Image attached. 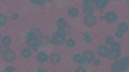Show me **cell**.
<instances>
[{"instance_id": "cell-8", "label": "cell", "mask_w": 129, "mask_h": 72, "mask_svg": "<svg viewBox=\"0 0 129 72\" xmlns=\"http://www.w3.org/2000/svg\"><path fill=\"white\" fill-rule=\"evenodd\" d=\"M83 58L84 59V61L87 63H91L94 60V53L91 51H86L84 53Z\"/></svg>"}, {"instance_id": "cell-31", "label": "cell", "mask_w": 129, "mask_h": 72, "mask_svg": "<svg viewBox=\"0 0 129 72\" xmlns=\"http://www.w3.org/2000/svg\"><path fill=\"white\" fill-rule=\"evenodd\" d=\"M18 14H14L12 16V18L13 20H16V19H18Z\"/></svg>"}, {"instance_id": "cell-9", "label": "cell", "mask_w": 129, "mask_h": 72, "mask_svg": "<svg viewBox=\"0 0 129 72\" xmlns=\"http://www.w3.org/2000/svg\"><path fill=\"white\" fill-rule=\"evenodd\" d=\"M105 20L107 22L110 23H114L117 20V15L114 12H109L107 13L105 15Z\"/></svg>"}, {"instance_id": "cell-32", "label": "cell", "mask_w": 129, "mask_h": 72, "mask_svg": "<svg viewBox=\"0 0 129 72\" xmlns=\"http://www.w3.org/2000/svg\"><path fill=\"white\" fill-rule=\"evenodd\" d=\"M94 65H97V66H98V65H100V61H99V59H96V60H94Z\"/></svg>"}, {"instance_id": "cell-27", "label": "cell", "mask_w": 129, "mask_h": 72, "mask_svg": "<svg viewBox=\"0 0 129 72\" xmlns=\"http://www.w3.org/2000/svg\"><path fill=\"white\" fill-rule=\"evenodd\" d=\"M116 36L117 38H122L124 36V32H122V31H121V30H118V31H116Z\"/></svg>"}, {"instance_id": "cell-2", "label": "cell", "mask_w": 129, "mask_h": 72, "mask_svg": "<svg viewBox=\"0 0 129 72\" xmlns=\"http://www.w3.org/2000/svg\"><path fill=\"white\" fill-rule=\"evenodd\" d=\"M129 68V67L125 65L122 60L120 59L118 61L115 62L114 63H113L112 65V72H123L124 70H127Z\"/></svg>"}, {"instance_id": "cell-11", "label": "cell", "mask_w": 129, "mask_h": 72, "mask_svg": "<svg viewBox=\"0 0 129 72\" xmlns=\"http://www.w3.org/2000/svg\"><path fill=\"white\" fill-rule=\"evenodd\" d=\"M57 33H58L60 35H62L64 37H66L67 36H68L71 33V29H70L69 27H68L67 26L65 27L59 28Z\"/></svg>"}, {"instance_id": "cell-25", "label": "cell", "mask_w": 129, "mask_h": 72, "mask_svg": "<svg viewBox=\"0 0 129 72\" xmlns=\"http://www.w3.org/2000/svg\"><path fill=\"white\" fill-rule=\"evenodd\" d=\"M114 41L115 40L114 39V38L112 37V36H107V37H106V38H105V42H106V43H107V44H109V45H111V44L113 43Z\"/></svg>"}, {"instance_id": "cell-6", "label": "cell", "mask_w": 129, "mask_h": 72, "mask_svg": "<svg viewBox=\"0 0 129 72\" xmlns=\"http://www.w3.org/2000/svg\"><path fill=\"white\" fill-rule=\"evenodd\" d=\"M82 10L84 12L87 14H91L94 11V8L92 6V3L88 2L85 0L82 4Z\"/></svg>"}, {"instance_id": "cell-20", "label": "cell", "mask_w": 129, "mask_h": 72, "mask_svg": "<svg viewBox=\"0 0 129 72\" xmlns=\"http://www.w3.org/2000/svg\"><path fill=\"white\" fill-rule=\"evenodd\" d=\"M11 42H12L11 38L9 37V36H4V37L3 38L2 41H1L3 46H4V47H6V46L10 45Z\"/></svg>"}, {"instance_id": "cell-34", "label": "cell", "mask_w": 129, "mask_h": 72, "mask_svg": "<svg viewBox=\"0 0 129 72\" xmlns=\"http://www.w3.org/2000/svg\"><path fill=\"white\" fill-rule=\"evenodd\" d=\"M86 1H88V2H89V3H95L96 2V1L97 0H86Z\"/></svg>"}, {"instance_id": "cell-30", "label": "cell", "mask_w": 129, "mask_h": 72, "mask_svg": "<svg viewBox=\"0 0 129 72\" xmlns=\"http://www.w3.org/2000/svg\"><path fill=\"white\" fill-rule=\"evenodd\" d=\"M76 72H86V70H85L84 67H78L77 70H76Z\"/></svg>"}, {"instance_id": "cell-17", "label": "cell", "mask_w": 129, "mask_h": 72, "mask_svg": "<svg viewBox=\"0 0 129 72\" xmlns=\"http://www.w3.org/2000/svg\"><path fill=\"white\" fill-rule=\"evenodd\" d=\"M78 10L76 8H71L69 10L68 14L71 18L76 17L78 15Z\"/></svg>"}, {"instance_id": "cell-18", "label": "cell", "mask_w": 129, "mask_h": 72, "mask_svg": "<svg viewBox=\"0 0 129 72\" xmlns=\"http://www.w3.org/2000/svg\"><path fill=\"white\" fill-rule=\"evenodd\" d=\"M118 29L119 30H121L122 32H127L128 29H129V26L127 25V24L124 22L120 23L118 25Z\"/></svg>"}, {"instance_id": "cell-13", "label": "cell", "mask_w": 129, "mask_h": 72, "mask_svg": "<svg viewBox=\"0 0 129 72\" xmlns=\"http://www.w3.org/2000/svg\"><path fill=\"white\" fill-rule=\"evenodd\" d=\"M108 57L112 60L118 59L120 57V52H118V51H115L112 50V51H110Z\"/></svg>"}, {"instance_id": "cell-33", "label": "cell", "mask_w": 129, "mask_h": 72, "mask_svg": "<svg viewBox=\"0 0 129 72\" xmlns=\"http://www.w3.org/2000/svg\"><path fill=\"white\" fill-rule=\"evenodd\" d=\"M37 72H46V70H44V69H42V68H39V69H37Z\"/></svg>"}, {"instance_id": "cell-35", "label": "cell", "mask_w": 129, "mask_h": 72, "mask_svg": "<svg viewBox=\"0 0 129 72\" xmlns=\"http://www.w3.org/2000/svg\"><path fill=\"white\" fill-rule=\"evenodd\" d=\"M48 1H49V2H52V1H54L55 0H47Z\"/></svg>"}, {"instance_id": "cell-4", "label": "cell", "mask_w": 129, "mask_h": 72, "mask_svg": "<svg viewBox=\"0 0 129 72\" xmlns=\"http://www.w3.org/2000/svg\"><path fill=\"white\" fill-rule=\"evenodd\" d=\"M64 42H65V37L62 35H59L58 33H56L52 38V42L53 45H61L64 44Z\"/></svg>"}, {"instance_id": "cell-36", "label": "cell", "mask_w": 129, "mask_h": 72, "mask_svg": "<svg viewBox=\"0 0 129 72\" xmlns=\"http://www.w3.org/2000/svg\"><path fill=\"white\" fill-rule=\"evenodd\" d=\"M127 1H128V3L129 4V0H127Z\"/></svg>"}, {"instance_id": "cell-29", "label": "cell", "mask_w": 129, "mask_h": 72, "mask_svg": "<svg viewBox=\"0 0 129 72\" xmlns=\"http://www.w3.org/2000/svg\"><path fill=\"white\" fill-rule=\"evenodd\" d=\"M5 72H16V69L14 67H11V66H8L6 67L5 69Z\"/></svg>"}, {"instance_id": "cell-10", "label": "cell", "mask_w": 129, "mask_h": 72, "mask_svg": "<svg viewBox=\"0 0 129 72\" xmlns=\"http://www.w3.org/2000/svg\"><path fill=\"white\" fill-rule=\"evenodd\" d=\"M61 58L58 53H54L50 55V61L52 64L57 65L61 62Z\"/></svg>"}, {"instance_id": "cell-26", "label": "cell", "mask_w": 129, "mask_h": 72, "mask_svg": "<svg viewBox=\"0 0 129 72\" xmlns=\"http://www.w3.org/2000/svg\"><path fill=\"white\" fill-rule=\"evenodd\" d=\"M75 42L73 39H69L67 41V45L69 47H73L75 45Z\"/></svg>"}, {"instance_id": "cell-15", "label": "cell", "mask_w": 129, "mask_h": 72, "mask_svg": "<svg viewBox=\"0 0 129 72\" xmlns=\"http://www.w3.org/2000/svg\"><path fill=\"white\" fill-rule=\"evenodd\" d=\"M110 45H111V49L113 51H118V52H120L121 51V45H120L119 42H115L114 41V42L112 43Z\"/></svg>"}, {"instance_id": "cell-23", "label": "cell", "mask_w": 129, "mask_h": 72, "mask_svg": "<svg viewBox=\"0 0 129 72\" xmlns=\"http://www.w3.org/2000/svg\"><path fill=\"white\" fill-rule=\"evenodd\" d=\"M31 2L37 5H44L45 0H31Z\"/></svg>"}, {"instance_id": "cell-3", "label": "cell", "mask_w": 129, "mask_h": 72, "mask_svg": "<svg viewBox=\"0 0 129 72\" xmlns=\"http://www.w3.org/2000/svg\"><path fill=\"white\" fill-rule=\"evenodd\" d=\"M3 59L7 61H13L16 59V53L14 51L10 49H6L2 53Z\"/></svg>"}, {"instance_id": "cell-1", "label": "cell", "mask_w": 129, "mask_h": 72, "mask_svg": "<svg viewBox=\"0 0 129 72\" xmlns=\"http://www.w3.org/2000/svg\"><path fill=\"white\" fill-rule=\"evenodd\" d=\"M42 40V33L39 30H33L28 33L26 38L27 44L34 51L38 49Z\"/></svg>"}, {"instance_id": "cell-28", "label": "cell", "mask_w": 129, "mask_h": 72, "mask_svg": "<svg viewBox=\"0 0 129 72\" xmlns=\"http://www.w3.org/2000/svg\"><path fill=\"white\" fill-rule=\"evenodd\" d=\"M121 60H122V61L125 63L126 65H127V66L129 67V57H124V58H122Z\"/></svg>"}, {"instance_id": "cell-21", "label": "cell", "mask_w": 129, "mask_h": 72, "mask_svg": "<svg viewBox=\"0 0 129 72\" xmlns=\"http://www.w3.org/2000/svg\"><path fill=\"white\" fill-rule=\"evenodd\" d=\"M73 60H74L75 62H77L79 64H82L84 62V58L81 56L80 55H75L73 57Z\"/></svg>"}, {"instance_id": "cell-12", "label": "cell", "mask_w": 129, "mask_h": 72, "mask_svg": "<svg viewBox=\"0 0 129 72\" xmlns=\"http://www.w3.org/2000/svg\"><path fill=\"white\" fill-rule=\"evenodd\" d=\"M36 57H37V60L38 61V62L41 63L46 62L48 60L47 54L44 52L39 53Z\"/></svg>"}, {"instance_id": "cell-22", "label": "cell", "mask_w": 129, "mask_h": 72, "mask_svg": "<svg viewBox=\"0 0 129 72\" xmlns=\"http://www.w3.org/2000/svg\"><path fill=\"white\" fill-rule=\"evenodd\" d=\"M6 22H7V18H6V16L1 14V16H0V24H1V26H4V25L6 24Z\"/></svg>"}, {"instance_id": "cell-5", "label": "cell", "mask_w": 129, "mask_h": 72, "mask_svg": "<svg viewBox=\"0 0 129 72\" xmlns=\"http://www.w3.org/2000/svg\"><path fill=\"white\" fill-rule=\"evenodd\" d=\"M97 22L96 18L94 16L91 14H88L86 17L84 18V24L86 26H92Z\"/></svg>"}, {"instance_id": "cell-7", "label": "cell", "mask_w": 129, "mask_h": 72, "mask_svg": "<svg viewBox=\"0 0 129 72\" xmlns=\"http://www.w3.org/2000/svg\"><path fill=\"white\" fill-rule=\"evenodd\" d=\"M109 52H110V50L106 46H101L97 49V54L99 55L100 57H108Z\"/></svg>"}, {"instance_id": "cell-19", "label": "cell", "mask_w": 129, "mask_h": 72, "mask_svg": "<svg viewBox=\"0 0 129 72\" xmlns=\"http://www.w3.org/2000/svg\"><path fill=\"white\" fill-rule=\"evenodd\" d=\"M57 24L58 27L59 28H61L67 26V21L64 20V19H63V18H61V19H59V20L57 21Z\"/></svg>"}, {"instance_id": "cell-16", "label": "cell", "mask_w": 129, "mask_h": 72, "mask_svg": "<svg viewBox=\"0 0 129 72\" xmlns=\"http://www.w3.org/2000/svg\"><path fill=\"white\" fill-rule=\"evenodd\" d=\"M21 55L25 59L29 58L31 56V51L29 49H23L21 51Z\"/></svg>"}, {"instance_id": "cell-14", "label": "cell", "mask_w": 129, "mask_h": 72, "mask_svg": "<svg viewBox=\"0 0 129 72\" xmlns=\"http://www.w3.org/2000/svg\"><path fill=\"white\" fill-rule=\"evenodd\" d=\"M107 3H108V1H107V0H97L95 2V5H96L97 8L103 9L105 7V5H107Z\"/></svg>"}, {"instance_id": "cell-24", "label": "cell", "mask_w": 129, "mask_h": 72, "mask_svg": "<svg viewBox=\"0 0 129 72\" xmlns=\"http://www.w3.org/2000/svg\"><path fill=\"white\" fill-rule=\"evenodd\" d=\"M84 40L85 41L88 43H89L92 41V37L90 36L88 33H85L84 34Z\"/></svg>"}]
</instances>
